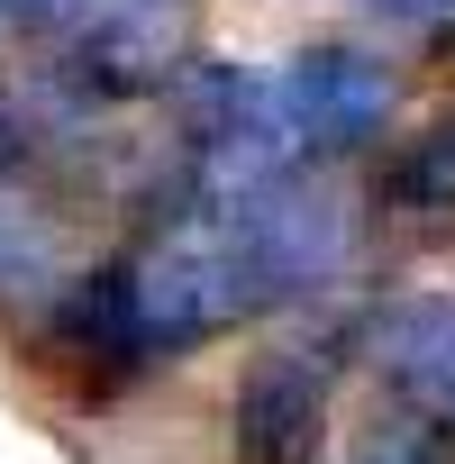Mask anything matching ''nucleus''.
<instances>
[{
    "label": "nucleus",
    "instance_id": "423d86ee",
    "mask_svg": "<svg viewBox=\"0 0 455 464\" xmlns=\"http://www.w3.org/2000/svg\"><path fill=\"white\" fill-rule=\"evenodd\" d=\"M10 28H19V0H0V37H10Z\"/></svg>",
    "mask_w": 455,
    "mask_h": 464
},
{
    "label": "nucleus",
    "instance_id": "39448f33",
    "mask_svg": "<svg viewBox=\"0 0 455 464\" xmlns=\"http://www.w3.org/2000/svg\"><path fill=\"white\" fill-rule=\"evenodd\" d=\"M92 0H19V19H82Z\"/></svg>",
    "mask_w": 455,
    "mask_h": 464
},
{
    "label": "nucleus",
    "instance_id": "20e7f679",
    "mask_svg": "<svg viewBox=\"0 0 455 464\" xmlns=\"http://www.w3.org/2000/svg\"><path fill=\"white\" fill-rule=\"evenodd\" d=\"M392 200H410V209H446V200H455V128L419 137V146L392 164Z\"/></svg>",
    "mask_w": 455,
    "mask_h": 464
},
{
    "label": "nucleus",
    "instance_id": "7ed1b4c3",
    "mask_svg": "<svg viewBox=\"0 0 455 464\" xmlns=\"http://www.w3.org/2000/svg\"><path fill=\"white\" fill-rule=\"evenodd\" d=\"M73 283H82V265L64 246V218L37 200V182L0 173V310H37L46 319Z\"/></svg>",
    "mask_w": 455,
    "mask_h": 464
},
{
    "label": "nucleus",
    "instance_id": "f257e3e1",
    "mask_svg": "<svg viewBox=\"0 0 455 464\" xmlns=\"http://www.w3.org/2000/svg\"><path fill=\"white\" fill-rule=\"evenodd\" d=\"M337 373H346L337 337L265 346L247 364V382H237V410H228L237 455L247 464H319L328 455V419H337Z\"/></svg>",
    "mask_w": 455,
    "mask_h": 464
},
{
    "label": "nucleus",
    "instance_id": "f03ea898",
    "mask_svg": "<svg viewBox=\"0 0 455 464\" xmlns=\"http://www.w3.org/2000/svg\"><path fill=\"white\" fill-rule=\"evenodd\" d=\"M274 101H283V128L301 155H364L392 119V73L355 37H319L274 73Z\"/></svg>",
    "mask_w": 455,
    "mask_h": 464
}]
</instances>
